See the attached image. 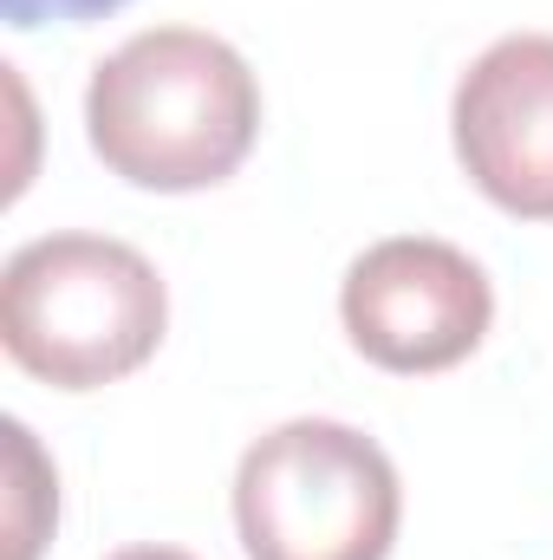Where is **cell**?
I'll return each instance as SVG.
<instances>
[{
	"label": "cell",
	"mask_w": 553,
	"mask_h": 560,
	"mask_svg": "<svg viewBox=\"0 0 553 560\" xmlns=\"http://www.w3.org/2000/svg\"><path fill=\"white\" fill-rule=\"evenodd\" d=\"M85 138L111 176L138 189H215L261 138V85L228 39L202 26H150L92 66Z\"/></svg>",
	"instance_id": "cell-1"
},
{
	"label": "cell",
	"mask_w": 553,
	"mask_h": 560,
	"mask_svg": "<svg viewBox=\"0 0 553 560\" xmlns=\"http://www.w3.org/2000/svg\"><path fill=\"white\" fill-rule=\"evenodd\" d=\"M169 293L131 242L39 235L0 268V346L52 392L131 378L163 346Z\"/></svg>",
	"instance_id": "cell-2"
},
{
	"label": "cell",
	"mask_w": 553,
	"mask_h": 560,
	"mask_svg": "<svg viewBox=\"0 0 553 560\" xmlns=\"http://www.w3.org/2000/svg\"><path fill=\"white\" fill-rule=\"evenodd\" d=\"M404 489L391 456L339 418H293L255 436L235 469L248 560H385Z\"/></svg>",
	"instance_id": "cell-3"
},
{
	"label": "cell",
	"mask_w": 553,
	"mask_h": 560,
	"mask_svg": "<svg viewBox=\"0 0 553 560\" xmlns=\"http://www.w3.org/2000/svg\"><path fill=\"white\" fill-rule=\"evenodd\" d=\"M339 319L372 365L423 378L462 365L489 339L495 287L462 248L436 235H391L345 268Z\"/></svg>",
	"instance_id": "cell-4"
},
{
	"label": "cell",
	"mask_w": 553,
	"mask_h": 560,
	"mask_svg": "<svg viewBox=\"0 0 553 560\" xmlns=\"http://www.w3.org/2000/svg\"><path fill=\"white\" fill-rule=\"evenodd\" d=\"M449 131L469 183L495 209L553 222V33L495 39L462 72Z\"/></svg>",
	"instance_id": "cell-5"
},
{
	"label": "cell",
	"mask_w": 553,
	"mask_h": 560,
	"mask_svg": "<svg viewBox=\"0 0 553 560\" xmlns=\"http://www.w3.org/2000/svg\"><path fill=\"white\" fill-rule=\"evenodd\" d=\"M7 456H13V560H33L46 522L26 515V509H33V502H59V482H52V469L39 463L26 423H7Z\"/></svg>",
	"instance_id": "cell-6"
},
{
	"label": "cell",
	"mask_w": 553,
	"mask_h": 560,
	"mask_svg": "<svg viewBox=\"0 0 553 560\" xmlns=\"http://www.w3.org/2000/svg\"><path fill=\"white\" fill-rule=\"evenodd\" d=\"M118 7H131V0H0L7 26H20V33H33V26H92Z\"/></svg>",
	"instance_id": "cell-7"
},
{
	"label": "cell",
	"mask_w": 553,
	"mask_h": 560,
	"mask_svg": "<svg viewBox=\"0 0 553 560\" xmlns=\"http://www.w3.org/2000/svg\"><path fill=\"white\" fill-rule=\"evenodd\" d=\"M111 560H196V555H183V548H118Z\"/></svg>",
	"instance_id": "cell-8"
}]
</instances>
